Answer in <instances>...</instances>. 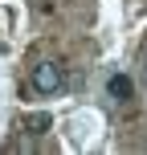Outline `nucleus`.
Instances as JSON below:
<instances>
[{"instance_id":"1","label":"nucleus","mask_w":147,"mask_h":155,"mask_svg":"<svg viewBox=\"0 0 147 155\" xmlns=\"http://www.w3.org/2000/svg\"><path fill=\"white\" fill-rule=\"evenodd\" d=\"M62 82H65V74H62L57 61H41L37 70H33V90H37V94H57Z\"/></svg>"},{"instance_id":"3","label":"nucleus","mask_w":147,"mask_h":155,"mask_svg":"<svg viewBox=\"0 0 147 155\" xmlns=\"http://www.w3.org/2000/svg\"><path fill=\"white\" fill-rule=\"evenodd\" d=\"M29 127H33V135H41V131L49 127V118H45V114H33V118H29Z\"/></svg>"},{"instance_id":"2","label":"nucleus","mask_w":147,"mask_h":155,"mask_svg":"<svg viewBox=\"0 0 147 155\" xmlns=\"http://www.w3.org/2000/svg\"><path fill=\"white\" fill-rule=\"evenodd\" d=\"M106 94H110L115 102H127V98L135 94V86H131V78H127V74H115V78L106 82Z\"/></svg>"},{"instance_id":"4","label":"nucleus","mask_w":147,"mask_h":155,"mask_svg":"<svg viewBox=\"0 0 147 155\" xmlns=\"http://www.w3.org/2000/svg\"><path fill=\"white\" fill-rule=\"evenodd\" d=\"M143 74H147V65H143Z\"/></svg>"}]
</instances>
